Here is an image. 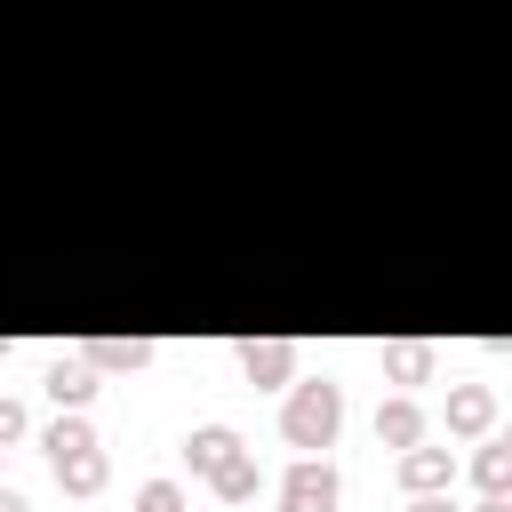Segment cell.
<instances>
[{
    "instance_id": "cell-1",
    "label": "cell",
    "mask_w": 512,
    "mask_h": 512,
    "mask_svg": "<svg viewBox=\"0 0 512 512\" xmlns=\"http://www.w3.org/2000/svg\"><path fill=\"white\" fill-rule=\"evenodd\" d=\"M336 424H344V384H328V376H296V384H288V408H280L288 448L320 456V448L336 440Z\"/></svg>"
},
{
    "instance_id": "cell-2",
    "label": "cell",
    "mask_w": 512,
    "mask_h": 512,
    "mask_svg": "<svg viewBox=\"0 0 512 512\" xmlns=\"http://www.w3.org/2000/svg\"><path fill=\"white\" fill-rule=\"evenodd\" d=\"M336 504H344V480L328 456H296L280 472V512H336Z\"/></svg>"
},
{
    "instance_id": "cell-3",
    "label": "cell",
    "mask_w": 512,
    "mask_h": 512,
    "mask_svg": "<svg viewBox=\"0 0 512 512\" xmlns=\"http://www.w3.org/2000/svg\"><path fill=\"white\" fill-rule=\"evenodd\" d=\"M40 384H48V400H56V408H88V400H96V384H104V368H96L88 352H56Z\"/></svg>"
},
{
    "instance_id": "cell-4",
    "label": "cell",
    "mask_w": 512,
    "mask_h": 512,
    "mask_svg": "<svg viewBox=\"0 0 512 512\" xmlns=\"http://www.w3.org/2000/svg\"><path fill=\"white\" fill-rule=\"evenodd\" d=\"M240 376L264 384V392H272V384H296V344H288V336H248V344H240Z\"/></svg>"
},
{
    "instance_id": "cell-5",
    "label": "cell",
    "mask_w": 512,
    "mask_h": 512,
    "mask_svg": "<svg viewBox=\"0 0 512 512\" xmlns=\"http://www.w3.org/2000/svg\"><path fill=\"white\" fill-rule=\"evenodd\" d=\"M48 464H56V488H64V496H96V488L112 480V456H104L96 440H88V448H56Z\"/></svg>"
},
{
    "instance_id": "cell-6",
    "label": "cell",
    "mask_w": 512,
    "mask_h": 512,
    "mask_svg": "<svg viewBox=\"0 0 512 512\" xmlns=\"http://www.w3.org/2000/svg\"><path fill=\"white\" fill-rule=\"evenodd\" d=\"M232 456H240V432H232V424H200V432L184 440V472H192V480H216Z\"/></svg>"
},
{
    "instance_id": "cell-7",
    "label": "cell",
    "mask_w": 512,
    "mask_h": 512,
    "mask_svg": "<svg viewBox=\"0 0 512 512\" xmlns=\"http://www.w3.org/2000/svg\"><path fill=\"white\" fill-rule=\"evenodd\" d=\"M448 480H456V456H448V448H424V440L400 448V488H408V496H432V488H448Z\"/></svg>"
},
{
    "instance_id": "cell-8",
    "label": "cell",
    "mask_w": 512,
    "mask_h": 512,
    "mask_svg": "<svg viewBox=\"0 0 512 512\" xmlns=\"http://www.w3.org/2000/svg\"><path fill=\"white\" fill-rule=\"evenodd\" d=\"M488 424H496V392H488V384H456V392H448V432H456V440H480Z\"/></svg>"
},
{
    "instance_id": "cell-9",
    "label": "cell",
    "mask_w": 512,
    "mask_h": 512,
    "mask_svg": "<svg viewBox=\"0 0 512 512\" xmlns=\"http://www.w3.org/2000/svg\"><path fill=\"white\" fill-rule=\"evenodd\" d=\"M376 440H384V448H416V440H424V408H416L408 392H392V400L376 408Z\"/></svg>"
},
{
    "instance_id": "cell-10",
    "label": "cell",
    "mask_w": 512,
    "mask_h": 512,
    "mask_svg": "<svg viewBox=\"0 0 512 512\" xmlns=\"http://www.w3.org/2000/svg\"><path fill=\"white\" fill-rule=\"evenodd\" d=\"M80 352H88L104 376H136V368L152 360V344H144V336H96V344H80Z\"/></svg>"
},
{
    "instance_id": "cell-11",
    "label": "cell",
    "mask_w": 512,
    "mask_h": 512,
    "mask_svg": "<svg viewBox=\"0 0 512 512\" xmlns=\"http://www.w3.org/2000/svg\"><path fill=\"white\" fill-rule=\"evenodd\" d=\"M208 488H216V496H224V504L240 512V504H256V488H264V472H256V456L240 448V456H232V464H224V472H216Z\"/></svg>"
},
{
    "instance_id": "cell-12",
    "label": "cell",
    "mask_w": 512,
    "mask_h": 512,
    "mask_svg": "<svg viewBox=\"0 0 512 512\" xmlns=\"http://www.w3.org/2000/svg\"><path fill=\"white\" fill-rule=\"evenodd\" d=\"M472 480H480L488 496H512V440H488V448L472 456Z\"/></svg>"
},
{
    "instance_id": "cell-13",
    "label": "cell",
    "mask_w": 512,
    "mask_h": 512,
    "mask_svg": "<svg viewBox=\"0 0 512 512\" xmlns=\"http://www.w3.org/2000/svg\"><path fill=\"white\" fill-rule=\"evenodd\" d=\"M384 368H392L400 384H424V376H432V344H392V352H384Z\"/></svg>"
},
{
    "instance_id": "cell-14",
    "label": "cell",
    "mask_w": 512,
    "mask_h": 512,
    "mask_svg": "<svg viewBox=\"0 0 512 512\" xmlns=\"http://www.w3.org/2000/svg\"><path fill=\"white\" fill-rule=\"evenodd\" d=\"M136 512H184V480H144L136 488Z\"/></svg>"
},
{
    "instance_id": "cell-15",
    "label": "cell",
    "mask_w": 512,
    "mask_h": 512,
    "mask_svg": "<svg viewBox=\"0 0 512 512\" xmlns=\"http://www.w3.org/2000/svg\"><path fill=\"white\" fill-rule=\"evenodd\" d=\"M24 440V400H0V448Z\"/></svg>"
},
{
    "instance_id": "cell-16",
    "label": "cell",
    "mask_w": 512,
    "mask_h": 512,
    "mask_svg": "<svg viewBox=\"0 0 512 512\" xmlns=\"http://www.w3.org/2000/svg\"><path fill=\"white\" fill-rule=\"evenodd\" d=\"M408 512H456V504H448V488H432V496H408Z\"/></svg>"
},
{
    "instance_id": "cell-17",
    "label": "cell",
    "mask_w": 512,
    "mask_h": 512,
    "mask_svg": "<svg viewBox=\"0 0 512 512\" xmlns=\"http://www.w3.org/2000/svg\"><path fill=\"white\" fill-rule=\"evenodd\" d=\"M0 512H32V504H24V496H16V488H0Z\"/></svg>"
},
{
    "instance_id": "cell-18",
    "label": "cell",
    "mask_w": 512,
    "mask_h": 512,
    "mask_svg": "<svg viewBox=\"0 0 512 512\" xmlns=\"http://www.w3.org/2000/svg\"><path fill=\"white\" fill-rule=\"evenodd\" d=\"M480 512H512V496H488V504H480Z\"/></svg>"
},
{
    "instance_id": "cell-19",
    "label": "cell",
    "mask_w": 512,
    "mask_h": 512,
    "mask_svg": "<svg viewBox=\"0 0 512 512\" xmlns=\"http://www.w3.org/2000/svg\"><path fill=\"white\" fill-rule=\"evenodd\" d=\"M504 440H512V432H504Z\"/></svg>"
}]
</instances>
